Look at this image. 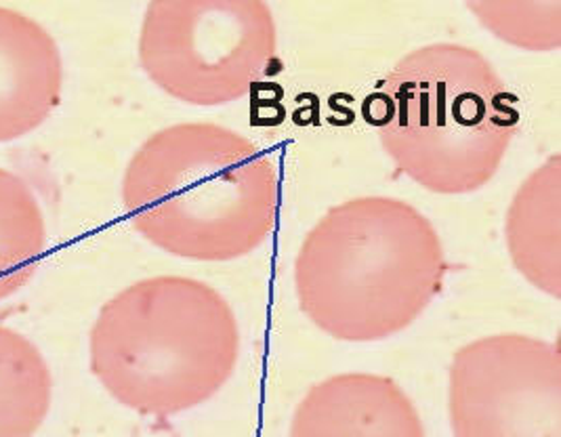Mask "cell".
Listing matches in <instances>:
<instances>
[{
	"label": "cell",
	"mask_w": 561,
	"mask_h": 437,
	"mask_svg": "<svg viewBox=\"0 0 561 437\" xmlns=\"http://www.w3.org/2000/svg\"><path fill=\"white\" fill-rule=\"evenodd\" d=\"M398 171L435 194L492 180L522 125L519 97L482 53L434 43L407 53L364 102Z\"/></svg>",
	"instance_id": "obj_3"
},
{
	"label": "cell",
	"mask_w": 561,
	"mask_h": 437,
	"mask_svg": "<svg viewBox=\"0 0 561 437\" xmlns=\"http://www.w3.org/2000/svg\"><path fill=\"white\" fill-rule=\"evenodd\" d=\"M288 437H425V429L393 379L345 372L309 389Z\"/></svg>",
	"instance_id": "obj_7"
},
{
	"label": "cell",
	"mask_w": 561,
	"mask_h": 437,
	"mask_svg": "<svg viewBox=\"0 0 561 437\" xmlns=\"http://www.w3.org/2000/svg\"><path fill=\"white\" fill-rule=\"evenodd\" d=\"M230 303L208 284L158 276L103 306L91 331V370L130 411L167 418L213 398L238 364Z\"/></svg>",
	"instance_id": "obj_4"
},
{
	"label": "cell",
	"mask_w": 561,
	"mask_h": 437,
	"mask_svg": "<svg viewBox=\"0 0 561 437\" xmlns=\"http://www.w3.org/2000/svg\"><path fill=\"white\" fill-rule=\"evenodd\" d=\"M53 379L36 345L0 326V437H32L51 409Z\"/></svg>",
	"instance_id": "obj_10"
},
{
	"label": "cell",
	"mask_w": 561,
	"mask_h": 437,
	"mask_svg": "<svg viewBox=\"0 0 561 437\" xmlns=\"http://www.w3.org/2000/svg\"><path fill=\"white\" fill-rule=\"evenodd\" d=\"M64 66L51 34L0 7V143L41 127L61 102Z\"/></svg>",
	"instance_id": "obj_8"
},
{
	"label": "cell",
	"mask_w": 561,
	"mask_h": 437,
	"mask_svg": "<svg viewBox=\"0 0 561 437\" xmlns=\"http://www.w3.org/2000/svg\"><path fill=\"white\" fill-rule=\"evenodd\" d=\"M133 228L153 246L194 261H231L276 228V162L238 130L181 123L153 133L123 180Z\"/></svg>",
	"instance_id": "obj_1"
},
{
	"label": "cell",
	"mask_w": 561,
	"mask_h": 437,
	"mask_svg": "<svg viewBox=\"0 0 561 437\" xmlns=\"http://www.w3.org/2000/svg\"><path fill=\"white\" fill-rule=\"evenodd\" d=\"M45 249L47 226L34 192L0 169V301L26 286Z\"/></svg>",
	"instance_id": "obj_11"
},
{
	"label": "cell",
	"mask_w": 561,
	"mask_h": 437,
	"mask_svg": "<svg viewBox=\"0 0 561 437\" xmlns=\"http://www.w3.org/2000/svg\"><path fill=\"white\" fill-rule=\"evenodd\" d=\"M561 156H551L517 189L507 212V246L515 267L551 297L561 295Z\"/></svg>",
	"instance_id": "obj_9"
},
{
	"label": "cell",
	"mask_w": 561,
	"mask_h": 437,
	"mask_svg": "<svg viewBox=\"0 0 561 437\" xmlns=\"http://www.w3.org/2000/svg\"><path fill=\"white\" fill-rule=\"evenodd\" d=\"M446 272L439 233L421 210L362 196L332 206L307 233L295 286L320 331L366 343L409 329L442 292Z\"/></svg>",
	"instance_id": "obj_2"
},
{
	"label": "cell",
	"mask_w": 561,
	"mask_h": 437,
	"mask_svg": "<svg viewBox=\"0 0 561 437\" xmlns=\"http://www.w3.org/2000/svg\"><path fill=\"white\" fill-rule=\"evenodd\" d=\"M278 49L272 9L259 0L152 2L139 32V61L179 102L224 105L267 77Z\"/></svg>",
	"instance_id": "obj_5"
},
{
	"label": "cell",
	"mask_w": 561,
	"mask_h": 437,
	"mask_svg": "<svg viewBox=\"0 0 561 437\" xmlns=\"http://www.w3.org/2000/svg\"><path fill=\"white\" fill-rule=\"evenodd\" d=\"M450 423L455 437H561L560 345L494 335L460 347Z\"/></svg>",
	"instance_id": "obj_6"
},
{
	"label": "cell",
	"mask_w": 561,
	"mask_h": 437,
	"mask_svg": "<svg viewBox=\"0 0 561 437\" xmlns=\"http://www.w3.org/2000/svg\"><path fill=\"white\" fill-rule=\"evenodd\" d=\"M469 9L505 43L533 51L560 49V2H471Z\"/></svg>",
	"instance_id": "obj_12"
}]
</instances>
